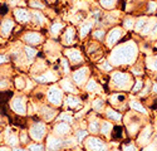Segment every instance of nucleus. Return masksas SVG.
<instances>
[{
    "label": "nucleus",
    "instance_id": "e433bc0d",
    "mask_svg": "<svg viewBox=\"0 0 157 151\" xmlns=\"http://www.w3.org/2000/svg\"><path fill=\"white\" fill-rule=\"evenodd\" d=\"M99 84H98V82L94 79V78H90L89 81H88V83L86 84V90L88 91V92H97V91H99Z\"/></svg>",
    "mask_w": 157,
    "mask_h": 151
},
{
    "label": "nucleus",
    "instance_id": "aec40b11",
    "mask_svg": "<svg viewBox=\"0 0 157 151\" xmlns=\"http://www.w3.org/2000/svg\"><path fill=\"white\" fill-rule=\"evenodd\" d=\"M64 106L71 108V110H79L83 106L82 98L75 96V95H69V96H67V98L64 101Z\"/></svg>",
    "mask_w": 157,
    "mask_h": 151
},
{
    "label": "nucleus",
    "instance_id": "f3484780",
    "mask_svg": "<svg viewBox=\"0 0 157 151\" xmlns=\"http://www.w3.org/2000/svg\"><path fill=\"white\" fill-rule=\"evenodd\" d=\"M109 102L113 106V108H120V110H126V102H127V97L123 93H114L109 97Z\"/></svg>",
    "mask_w": 157,
    "mask_h": 151
},
{
    "label": "nucleus",
    "instance_id": "bb28decb",
    "mask_svg": "<svg viewBox=\"0 0 157 151\" xmlns=\"http://www.w3.org/2000/svg\"><path fill=\"white\" fill-rule=\"evenodd\" d=\"M106 117L113 122H121L122 121V115L118 111H116V108H113V107L106 108Z\"/></svg>",
    "mask_w": 157,
    "mask_h": 151
},
{
    "label": "nucleus",
    "instance_id": "423d86ee",
    "mask_svg": "<svg viewBox=\"0 0 157 151\" xmlns=\"http://www.w3.org/2000/svg\"><path fill=\"white\" fill-rule=\"evenodd\" d=\"M84 147L87 151H108L109 146L99 137L90 136L84 140Z\"/></svg>",
    "mask_w": 157,
    "mask_h": 151
},
{
    "label": "nucleus",
    "instance_id": "4468645a",
    "mask_svg": "<svg viewBox=\"0 0 157 151\" xmlns=\"http://www.w3.org/2000/svg\"><path fill=\"white\" fill-rule=\"evenodd\" d=\"M13 14H14L15 20L21 24H27V23L32 21V13L25 8H15L14 11H13Z\"/></svg>",
    "mask_w": 157,
    "mask_h": 151
},
{
    "label": "nucleus",
    "instance_id": "c756f323",
    "mask_svg": "<svg viewBox=\"0 0 157 151\" xmlns=\"http://www.w3.org/2000/svg\"><path fill=\"white\" fill-rule=\"evenodd\" d=\"M112 130H113V125H112L109 121H102V122H101V130H99V132H101L103 136H106V137L111 136Z\"/></svg>",
    "mask_w": 157,
    "mask_h": 151
},
{
    "label": "nucleus",
    "instance_id": "a878e982",
    "mask_svg": "<svg viewBox=\"0 0 157 151\" xmlns=\"http://www.w3.org/2000/svg\"><path fill=\"white\" fill-rule=\"evenodd\" d=\"M93 20H86L84 23H82L81 28H79V38L84 39V38L89 34V32L93 29Z\"/></svg>",
    "mask_w": 157,
    "mask_h": 151
},
{
    "label": "nucleus",
    "instance_id": "de8ad7c7",
    "mask_svg": "<svg viewBox=\"0 0 157 151\" xmlns=\"http://www.w3.org/2000/svg\"><path fill=\"white\" fill-rule=\"evenodd\" d=\"M8 11H9V4H5V3H0V15H3L5 17L8 14Z\"/></svg>",
    "mask_w": 157,
    "mask_h": 151
},
{
    "label": "nucleus",
    "instance_id": "dca6fc26",
    "mask_svg": "<svg viewBox=\"0 0 157 151\" xmlns=\"http://www.w3.org/2000/svg\"><path fill=\"white\" fill-rule=\"evenodd\" d=\"M34 79L38 81V82H40V83H52V82L58 81V76H57V73L54 71L45 69L40 74H36L34 77Z\"/></svg>",
    "mask_w": 157,
    "mask_h": 151
},
{
    "label": "nucleus",
    "instance_id": "2eb2a0df",
    "mask_svg": "<svg viewBox=\"0 0 157 151\" xmlns=\"http://www.w3.org/2000/svg\"><path fill=\"white\" fill-rule=\"evenodd\" d=\"M10 107L15 113H18V115H25V113H27V103H25V98L21 97V96L20 97H15L14 99H13Z\"/></svg>",
    "mask_w": 157,
    "mask_h": 151
},
{
    "label": "nucleus",
    "instance_id": "a19ab883",
    "mask_svg": "<svg viewBox=\"0 0 157 151\" xmlns=\"http://www.w3.org/2000/svg\"><path fill=\"white\" fill-rule=\"evenodd\" d=\"M89 127V132L90 134H98L101 130V121L99 120H92L88 125Z\"/></svg>",
    "mask_w": 157,
    "mask_h": 151
},
{
    "label": "nucleus",
    "instance_id": "49530a36",
    "mask_svg": "<svg viewBox=\"0 0 157 151\" xmlns=\"http://www.w3.org/2000/svg\"><path fill=\"white\" fill-rule=\"evenodd\" d=\"M29 150L30 151H44V146L39 142H34L29 145Z\"/></svg>",
    "mask_w": 157,
    "mask_h": 151
},
{
    "label": "nucleus",
    "instance_id": "603ef678",
    "mask_svg": "<svg viewBox=\"0 0 157 151\" xmlns=\"http://www.w3.org/2000/svg\"><path fill=\"white\" fill-rule=\"evenodd\" d=\"M151 93L157 96V81H153L152 82V86H151Z\"/></svg>",
    "mask_w": 157,
    "mask_h": 151
},
{
    "label": "nucleus",
    "instance_id": "b1692460",
    "mask_svg": "<svg viewBox=\"0 0 157 151\" xmlns=\"http://www.w3.org/2000/svg\"><path fill=\"white\" fill-rule=\"evenodd\" d=\"M40 113H42V117H43L47 122L52 121L53 118H56V116H57L56 108H52V107H49V106H43L42 110H40Z\"/></svg>",
    "mask_w": 157,
    "mask_h": 151
},
{
    "label": "nucleus",
    "instance_id": "2f4dec72",
    "mask_svg": "<svg viewBox=\"0 0 157 151\" xmlns=\"http://www.w3.org/2000/svg\"><path fill=\"white\" fill-rule=\"evenodd\" d=\"M120 0H99V4L103 9L106 10H113L114 8L118 6Z\"/></svg>",
    "mask_w": 157,
    "mask_h": 151
},
{
    "label": "nucleus",
    "instance_id": "4d7b16f0",
    "mask_svg": "<svg viewBox=\"0 0 157 151\" xmlns=\"http://www.w3.org/2000/svg\"><path fill=\"white\" fill-rule=\"evenodd\" d=\"M14 151H25V150H24V149H19V147H15V149H14Z\"/></svg>",
    "mask_w": 157,
    "mask_h": 151
},
{
    "label": "nucleus",
    "instance_id": "cd10ccee",
    "mask_svg": "<svg viewBox=\"0 0 157 151\" xmlns=\"http://www.w3.org/2000/svg\"><path fill=\"white\" fill-rule=\"evenodd\" d=\"M145 67L153 73L157 72V56H147L145 58Z\"/></svg>",
    "mask_w": 157,
    "mask_h": 151
},
{
    "label": "nucleus",
    "instance_id": "6e6d98bb",
    "mask_svg": "<svg viewBox=\"0 0 157 151\" xmlns=\"http://www.w3.org/2000/svg\"><path fill=\"white\" fill-rule=\"evenodd\" d=\"M0 151H9L8 147H0Z\"/></svg>",
    "mask_w": 157,
    "mask_h": 151
},
{
    "label": "nucleus",
    "instance_id": "8fccbe9b",
    "mask_svg": "<svg viewBox=\"0 0 157 151\" xmlns=\"http://www.w3.org/2000/svg\"><path fill=\"white\" fill-rule=\"evenodd\" d=\"M15 86L19 88V90H21V88L25 87V81H24L21 77H18V78L15 79Z\"/></svg>",
    "mask_w": 157,
    "mask_h": 151
},
{
    "label": "nucleus",
    "instance_id": "ea45409f",
    "mask_svg": "<svg viewBox=\"0 0 157 151\" xmlns=\"http://www.w3.org/2000/svg\"><path fill=\"white\" fill-rule=\"evenodd\" d=\"M23 50H24V53H25V57H27L28 59H33L38 54V50L34 47H30V45H25L23 48Z\"/></svg>",
    "mask_w": 157,
    "mask_h": 151
},
{
    "label": "nucleus",
    "instance_id": "ddd939ff",
    "mask_svg": "<svg viewBox=\"0 0 157 151\" xmlns=\"http://www.w3.org/2000/svg\"><path fill=\"white\" fill-rule=\"evenodd\" d=\"M23 41L25 43H28L29 45H39L44 42V37L42 33L32 30V32H27L23 34Z\"/></svg>",
    "mask_w": 157,
    "mask_h": 151
},
{
    "label": "nucleus",
    "instance_id": "13d9d810",
    "mask_svg": "<svg viewBox=\"0 0 157 151\" xmlns=\"http://www.w3.org/2000/svg\"><path fill=\"white\" fill-rule=\"evenodd\" d=\"M155 47H156V50H157V44H155Z\"/></svg>",
    "mask_w": 157,
    "mask_h": 151
},
{
    "label": "nucleus",
    "instance_id": "412c9836",
    "mask_svg": "<svg viewBox=\"0 0 157 151\" xmlns=\"http://www.w3.org/2000/svg\"><path fill=\"white\" fill-rule=\"evenodd\" d=\"M14 27H15L14 20L5 18L2 20V23H0V33H2V35L4 38H8L10 35V33L14 30Z\"/></svg>",
    "mask_w": 157,
    "mask_h": 151
},
{
    "label": "nucleus",
    "instance_id": "09e8293b",
    "mask_svg": "<svg viewBox=\"0 0 157 151\" xmlns=\"http://www.w3.org/2000/svg\"><path fill=\"white\" fill-rule=\"evenodd\" d=\"M8 142H9L11 146H17L18 142H19L18 136H17V135H10V136L8 137Z\"/></svg>",
    "mask_w": 157,
    "mask_h": 151
},
{
    "label": "nucleus",
    "instance_id": "37998d69",
    "mask_svg": "<svg viewBox=\"0 0 157 151\" xmlns=\"http://www.w3.org/2000/svg\"><path fill=\"white\" fill-rule=\"evenodd\" d=\"M60 69L63 71L64 74H68L71 72V67H69V62L67 58H60Z\"/></svg>",
    "mask_w": 157,
    "mask_h": 151
},
{
    "label": "nucleus",
    "instance_id": "4be33fe9",
    "mask_svg": "<svg viewBox=\"0 0 157 151\" xmlns=\"http://www.w3.org/2000/svg\"><path fill=\"white\" fill-rule=\"evenodd\" d=\"M64 28H65V25H64L62 21H54V23L50 24L49 33H50V35L53 37V38H58V37L63 33Z\"/></svg>",
    "mask_w": 157,
    "mask_h": 151
},
{
    "label": "nucleus",
    "instance_id": "7c9ffc66",
    "mask_svg": "<svg viewBox=\"0 0 157 151\" xmlns=\"http://www.w3.org/2000/svg\"><path fill=\"white\" fill-rule=\"evenodd\" d=\"M129 107H131V110H132V111L138 112V113H141V115H147L146 107L143 106L141 102H138V101H131V102H129Z\"/></svg>",
    "mask_w": 157,
    "mask_h": 151
},
{
    "label": "nucleus",
    "instance_id": "a211bd4d",
    "mask_svg": "<svg viewBox=\"0 0 157 151\" xmlns=\"http://www.w3.org/2000/svg\"><path fill=\"white\" fill-rule=\"evenodd\" d=\"M47 147L52 151H58L64 147V140H62L60 137L49 135L47 137Z\"/></svg>",
    "mask_w": 157,
    "mask_h": 151
},
{
    "label": "nucleus",
    "instance_id": "c85d7f7f",
    "mask_svg": "<svg viewBox=\"0 0 157 151\" xmlns=\"http://www.w3.org/2000/svg\"><path fill=\"white\" fill-rule=\"evenodd\" d=\"M136 24V18L132 15H127L122 19V28L127 32V30H133Z\"/></svg>",
    "mask_w": 157,
    "mask_h": 151
},
{
    "label": "nucleus",
    "instance_id": "58836bf2",
    "mask_svg": "<svg viewBox=\"0 0 157 151\" xmlns=\"http://www.w3.org/2000/svg\"><path fill=\"white\" fill-rule=\"evenodd\" d=\"M92 107H93L94 111L101 112V111H103L104 108H106V102H104V99H102V98H96L92 102Z\"/></svg>",
    "mask_w": 157,
    "mask_h": 151
},
{
    "label": "nucleus",
    "instance_id": "9d476101",
    "mask_svg": "<svg viewBox=\"0 0 157 151\" xmlns=\"http://www.w3.org/2000/svg\"><path fill=\"white\" fill-rule=\"evenodd\" d=\"M77 42V30L74 27H65L60 34V43L65 47H72Z\"/></svg>",
    "mask_w": 157,
    "mask_h": 151
},
{
    "label": "nucleus",
    "instance_id": "72a5a7b5",
    "mask_svg": "<svg viewBox=\"0 0 157 151\" xmlns=\"http://www.w3.org/2000/svg\"><path fill=\"white\" fill-rule=\"evenodd\" d=\"M106 30L104 29H96L92 32V39L97 41V42H103L104 39H106Z\"/></svg>",
    "mask_w": 157,
    "mask_h": 151
},
{
    "label": "nucleus",
    "instance_id": "f8f14e48",
    "mask_svg": "<svg viewBox=\"0 0 157 151\" xmlns=\"http://www.w3.org/2000/svg\"><path fill=\"white\" fill-rule=\"evenodd\" d=\"M88 76H89V69H88V67L83 66V67L77 68L72 73V79L77 86H83L86 83V81L88 79Z\"/></svg>",
    "mask_w": 157,
    "mask_h": 151
},
{
    "label": "nucleus",
    "instance_id": "f257e3e1",
    "mask_svg": "<svg viewBox=\"0 0 157 151\" xmlns=\"http://www.w3.org/2000/svg\"><path fill=\"white\" fill-rule=\"evenodd\" d=\"M138 58V45L135 41L129 39L112 48L108 62L113 67L132 66Z\"/></svg>",
    "mask_w": 157,
    "mask_h": 151
},
{
    "label": "nucleus",
    "instance_id": "0eeeda50",
    "mask_svg": "<svg viewBox=\"0 0 157 151\" xmlns=\"http://www.w3.org/2000/svg\"><path fill=\"white\" fill-rule=\"evenodd\" d=\"M152 136H153V127H152V125H146L145 127H142L141 131L138 132L137 138H136V144L140 147H145V146H147L153 140Z\"/></svg>",
    "mask_w": 157,
    "mask_h": 151
},
{
    "label": "nucleus",
    "instance_id": "6e6552de",
    "mask_svg": "<svg viewBox=\"0 0 157 151\" xmlns=\"http://www.w3.org/2000/svg\"><path fill=\"white\" fill-rule=\"evenodd\" d=\"M45 135H47V126L42 121L35 122L29 130V136L33 138L35 142H40L45 137Z\"/></svg>",
    "mask_w": 157,
    "mask_h": 151
},
{
    "label": "nucleus",
    "instance_id": "c03bdc74",
    "mask_svg": "<svg viewBox=\"0 0 157 151\" xmlns=\"http://www.w3.org/2000/svg\"><path fill=\"white\" fill-rule=\"evenodd\" d=\"M58 120L65 121V122H72L73 121V116L71 115V113H68V112H63V113H60V115H59Z\"/></svg>",
    "mask_w": 157,
    "mask_h": 151
},
{
    "label": "nucleus",
    "instance_id": "6ab92c4d",
    "mask_svg": "<svg viewBox=\"0 0 157 151\" xmlns=\"http://www.w3.org/2000/svg\"><path fill=\"white\" fill-rule=\"evenodd\" d=\"M69 132H71V126H69L68 122H65V121H59L57 125H54V127H53V134L57 137H64V136H67Z\"/></svg>",
    "mask_w": 157,
    "mask_h": 151
},
{
    "label": "nucleus",
    "instance_id": "20e7f679",
    "mask_svg": "<svg viewBox=\"0 0 157 151\" xmlns=\"http://www.w3.org/2000/svg\"><path fill=\"white\" fill-rule=\"evenodd\" d=\"M126 35V30L122 27H113L107 34H106V39H104V43H106V47L112 49L113 47H116L121 41H123V37Z\"/></svg>",
    "mask_w": 157,
    "mask_h": 151
},
{
    "label": "nucleus",
    "instance_id": "c9c22d12",
    "mask_svg": "<svg viewBox=\"0 0 157 151\" xmlns=\"http://www.w3.org/2000/svg\"><path fill=\"white\" fill-rule=\"evenodd\" d=\"M138 147L140 146L132 140H127L126 142L122 144V151H140Z\"/></svg>",
    "mask_w": 157,
    "mask_h": 151
},
{
    "label": "nucleus",
    "instance_id": "4c0bfd02",
    "mask_svg": "<svg viewBox=\"0 0 157 151\" xmlns=\"http://www.w3.org/2000/svg\"><path fill=\"white\" fill-rule=\"evenodd\" d=\"M111 136H112V138H116V140H122L123 138V127L122 126H113Z\"/></svg>",
    "mask_w": 157,
    "mask_h": 151
},
{
    "label": "nucleus",
    "instance_id": "3c124183",
    "mask_svg": "<svg viewBox=\"0 0 157 151\" xmlns=\"http://www.w3.org/2000/svg\"><path fill=\"white\" fill-rule=\"evenodd\" d=\"M20 142H21V144H27V142H28V134H27V132L23 131V132L20 134Z\"/></svg>",
    "mask_w": 157,
    "mask_h": 151
},
{
    "label": "nucleus",
    "instance_id": "f704fd0d",
    "mask_svg": "<svg viewBox=\"0 0 157 151\" xmlns=\"http://www.w3.org/2000/svg\"><path fill=\"white\" fill-rule=\"evenodd\" d=\"M143 86H145V81H143V78H142V77L136 78V79H135V83H133V86H132V90H131V92H132V93H140V92L142 91Z\"/></svg>",
    "mask_w": 157,
    "mask_h": 151
},
{
    "label": "nucleus",
    "instance_id": "7ed1b4c3",
    "mask_svg": "<svg viewBox=\"0 0 157 151\" xmlns=\"http://www.w3.org/2000/svg\"><path fill=\"white\" fill-rule=\"evenodd\" d=\"M126 121V130L127 134L129 136H137L138 132L142 129V117L138 116V112H129L127 115V118H124Z\"/></svg>",
    "mask_w": 157,
    "mask_h": 151
},
{
    "label": "nucleus",
    "instance_id": "79ce46f5",
    "mask_svg": "<svg viewBox=\"0 0 157 151\" xmlns=\"http://www.w3.org/2000/svg\"><path fill=\"white\" fill-rule=\"evenodd\" d=\"M29 6L35 9V10H43L45 9V4L43 2H40V0H29Z\"/></svg>",
    "mask_w": 157,
    "mask_h": 151
},
{
    "label": "nucleus",
    "instance_id": "473e14b6",
    "mask_svg": "<svg viewBox=\"0 0 157 151\" xmlns=\"http://www.w3.org/2000/svg\"><path fill=\"white\" fill-rule=\"evenodd\" d=\"M145 13L146 14H150V15L157 14V0H148L146 3Z\"/></svg>",
    "mask_w": 157,
    "mask_h": 151
},
{
    "label": "nucleus",
    "instance_id": "393cba45",
    "mask_svg": "<svg viewBox=\"0 0 157 151\" xmlns=\"http://www.w3.org/2000/svg\"><path fill=\"white\" fill-rule=\"evenodd\" d=\"M32 21L34 25H38V27H42L47 23V18L45 15H43L40 10H34L32 11Z\"/></svg>",
    "mask_w": 157,
    "mask_h": 151
},
{
    "label": "nucleus",
    "instance_id": "5701e85b",
    "mask_svg": "<svg viewBox=\"0 0 157 151\" xmlns=\"http://www.w3.org/2000/svg\"><path fill=\"white\" fill-rule=\"evenodd\" d=\"M60 87H62V90L65 91V92H68L71 95H75L78 92V90L75 88V84L69 79V78H63L60 79Z\"/></svg>",
    "mask_w": 157,
    "mask_h": 151
},
{
    "label": "nucleus",
    "instance_id": "5fc2aeb1",
    "mask_svg": "<svg viewBox=\"0 0 157 151\" xmlns=\"http://www.w3.org/2000/svg\"><path fill=\"white\" fill-rule=\"evenodd\" d=\"M8 60V58L5 57V56H0V63H4V62H6Z\"/></svg>",
    "mask_w": 157,
    "mask_h": 151
},
{
    "label": "nucleus",
    "instance_id": "a18cd8bd",
    "mask_svg": "<svg viewBox=\"0 0 157 151\" xmlns=\"http://www.w3.org/2000/svg\"><path fill=\"white\" fill-rule=\"evenodd\" d=\"M75 136H77V140L82 142V141H84L86 138H87V136H88V132H87L86 130H79V131H77Z\"/></svg>",
    "mask_w": 157,
    "mask_h": 151
},
{
    "label": "nucleus",
    "instance_id": "f03ea898",
    "mask_svg": "<svg viewBox=\"0 0 157 151\" xmlns=\"http://www.w3.org/2000/svg\"><path fill=\"white\" fill-rule=\"evenodd\" d=\"M109 81L111 86L117 91H131L135 83L133 74L124 71H113L109 76Z\"/></svg>",
    "mask_w": 157,
    "mask_h": 151
},
{
    "label": "nucleus",
    "instance_id": "39448f33",
    "mask_svg": "<svg viewBox=\"0 0 157 151\" xmlns=\"http://www.w3.org/2000/svg\"><path fill=\"white\" fill-rule=\"evenodd\" d=\"M64 56L65 58L68 59L69 64L73 66V67H77V66H81L82 63L84 62V57L81 52V49H78L75 47H68L64 49Z\"/></svg>",
    "mask_w": 157,
    "mask_h": 151
},
{
    "label": "nucleus",
    "instance_id": "9b49d317",
    "mask_svg": "<svg viewBox=\"0 0 157 151\" xmlns=\"http://www.w3.org/2000/svg\"><path fill=\"white\" fill-rule=\"evenodd\" d=\"M87 54L90 57V59H93V60H101L103 59V48L101 45V42H97V41H92V42H89L87 48Z\"/></svg>",
    "mask_w": 157,
    "mask_h": 151
},
{
    "label": "nucleus",
    "instance_id": "1a4fd4ad",
    "mask_svg": "<svg viewBox=\"0 0 157 151\" xmlns=\"http://www.w3.org/2000/svg\"><path fill=\"white\" fill-rule=\"evenodd\" d=\"M47 99H48V102L52 103L53 106L59 107L63 103V90H60L57 86L50 87L47 92Z\"/></svg>",
    "mask_w": 157,
    "mask_h": 151
},
{
    "label": "nucleus",
    "instance_id": "864d4df0",
    "mask_svg": "<svg viewBox=\"0 0 157 151\" xmlns=\"http://www.w3.org/2000/svg\"><path fill=\"white\" fill-rule=\"evenodd\" d=\"M6 86H8V82H5V81H0V88H6Z\"/></svg>",
    "mask_w": 157,
    "mask_h": 151
}]
</instances>
